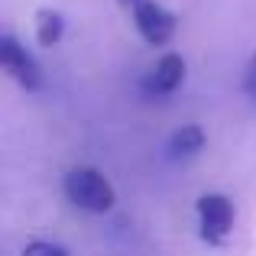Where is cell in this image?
I'll use <instances>...</instances> for the list:
<instances>
[{
    "label": "cell",
    "instance_id": "cell-3",
    "mask_svg": "<svg viewBox=\"0 0 256 256\" xmlns=\"http://www.w3.org/2000/svg\"><path fill=\"white\" fill-rule=\"evenodd\" d=\"M0 65H4L6 75L20 88H26V91H39V88H42V72H39L36 58H32L30 52H26V46H20L16 36H10V32L0 39Z\"/></svg>",
    "mask_w": 256,
    "mask_h": 256
},
{
    "label": "cell",
    "instance_id": "cell-2",
    "mask_svg": "<svg viewBox=\"0 0 256 256\" xmlns=\"http://www.w3.org/2000/svg\"><path fill=\"white\" fill-rule=\"evenodd\" d=\"M194 214H198V227H201V237L208 244H224L234 230V220H237V208L227 194L220 192H208L198 198L194 204Z\"/></svg>",
    "mask_w": 256,
    "mask_h": 256
},
{
    "label": "cell",
    "instance_id": "cell-1",
    "mask_svg": "<svg viewBox=\"0 0 256 256\" xmlns=\"http://www.w3.org/2000/svg\"><path fill=\"white\" fill-rule=\"evenodd\" d=\"M62 192L72 204L88 214H107L117 204V192H114L110 178L100 169H91V166H75V169L65 172Z\"/></svg>",
    "mask_w": 256,
    "mask_h": 256
},
{
    "label": "cell",
    "instance_id": "cell-10",
    "mask_svg": "<svg viewBox=\"0 0 256 256\" xmlns=\"http://www.w3.org/2000/svg\"><path fill=\"white\" fill-rule=\"evenodd\" d=\"M120 4H124L126 10H133V6H136V4H143V0H120Z\"/></svg>",
    "mask_w": 256,
    "mask_h": 256
},
{
    "label": "cell",
    "instance_id": "cell-8",
    "mask_svg": "<svg viewBox=\"0 0 256 256\" xmlns=\"http://www.w3.org/2000/svg\"><path fill=\"white\" fill-rule=\"evenodd\" d=\"M20 256H68V250L62 244H52V240H32L23 246Z\"/></svg>",
    "mask_w": 256,
    "mask_h": 256
},
{
    "label": "cell",
    "instance_id": "cell-9",
    "mask_svg": "<svg viewBox=\"0 0 256 256\" xmlns=\"http://www.w3.org/2000/svg\"><path fill=\"white\" fill-rule=\"evenodd\" d=\"M244 91H246V98L256 104V52H253L250 65H246V72H244Z\"/></svg>",
    "mask_w": 256,
    "mask_h": 256
},
{
    "label": "cell",
    "instance_id": "cell-7",
    "mask_svg": "<svg viewBox=\"0 0 256 256\" xmlns=\"http://www.w3.org/2000/svg\"><path fill=\"white\" fill-rule=\"evenodd\" d=\"M62 32H65V16L58 10H39L36 13V39H39V46H56L58 39H62Z\"/></svg>",
    "mask_w": 256,
    "mask_h": 256
},
{
    "label": "cell",
    "instance_id": "cell-4",
    "mask_svg": "<svg viewBox=\"0 0 256 256\" xmlns=\"http://www.w3.org/2000/svg\"><path fill=\"white\" fill-rule=\"evenodd\" d=\"M130 13H133V23H136L140 36H143L150 46H162V42H169L175 36L178 20H175L166 6L152 4V0H143V4H136Z\"/></svg>",
    "mask_w": 256,
    "mask_h": 256
},
{
    "label": "cell",
    "instance_id": "cell-5",
    "mask_svg": "<svg viewBox=\"0 0 256 256\" xmlns=\"http://www.w3.org/2000/svg\"><path fill=\"white\" fill-rule=\"evenodd\" d=\"M185 75H188L185 58H182L178 52H169V56H162L150 72H146V78H143V91L150 94V98H162V94H172V91H178V88H182Z\"/></svg>",
    "mask_w": 256,
    "mask_h": 256
},
{
    "label": "cell",
    "instance_id": "cell-6",
    "mask_svg": "<svg viewBox=\"0 0 256 256\" xmlns=\"http://www.w3.org/2000/svg\"><path fill=\"white\" fill-rule=\"evenodd\" d=\"M204 143H208V133L201 130L198 124H185L169 136L166 150H169L172 159H192V156H198V152L204 150Z\"/></svg>",
    "mask_w": 256,
    "mask_h": 256
}]
</instances>
